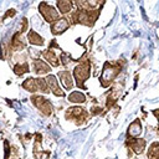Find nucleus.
Instances as JSON below:
<instances>
[{
  "label": "nucleus",
  "mask_w": 159,
  "mask_h": 159,
  "mask_svg": "<svg viewBox=\"0 0 159 159\" xmlns=\"http://www.w3.org/2000/svg\"><path fill=\"white\" fill-rule=\"evenodd\" d=\"M87 112L81 108V107H71L66 112V118L67 119H76L77 124H82L87 119Z\"/></svg>",
  "instance_id": "6"
},
{
  "label": "nucleus",
  "mask_w": 159,
  "mask_h": 159,
  "mask_svg": "<svg viewBox=\"0 0 159 159\" xmlns=\"http://www.w3.org/2000/svg\"><path fill=\"white\" fill-rule=\"evenodd\" d=\"M99 14V10H83V9H77L72 14V22L73 24H82L86 26H92Z\"/></svg>",
  "instance_id": "1"
},
{
  "label": "nucleus",
  "mask_w": 159,
  "mask_h": 159,
  "mask_svg": "<svg viewBox=\"0 0 159 159\" xmlns=\"http://www.w3.org/2000/svg\"><path fill=\"white\" fill-rule=\"evenodd\" d=\"M31 101H32V103L39 108V111L43 116H51V113H52V104H51L50 101H47L42 96H34V97H31Z\"/></svg>",
  "instance_id": "5"
},
{
  "label": "nucleus",
  "mask_w": 159,
  "mask_h": 159,
  "mask_svg": "<svg viewBox=\"0 0 159 159\" xmlns=\"http://www.w3.org/2000/svg\"><path fill=\"white\" fill-rule=\"evenodd\" d=\"M68 27H70V20L66 17H61L51 25V32L53 35H60V34L65 32Z\"/></svg>",
  "instance_id": "7"
},
{
  "label": "nucleus",
  "mask_w": 159,
  "mask_h": 159,
  "mask_svg": "<svg viewBox=\"0 0 159 159\" xmlns=\"http://www.w3.org/2000/svg\"><path fill=\"white\" fill-rule=\"evenodd\" d=\"M27 40L31 45H36V46H42L43 45V39L37 32H35L32 30L27 34Z\"/></svg>",
  "instance_id": "16"
},
{
  "label": "nucleus",
  "mask_w": 159,
  "mask_h": 159,
  "mask_svg": "<svg viewBox=\"0 0 159 159\" xmlns=\"http://www.w3.org/2000/svg\"><path fill=\"white\" fill-rule=\"evenodd\" d=\"M25 46H26V43H25V41L22 40V37H21V32H16V34L12 36V39H11L10 48H11L12 51H21V50L25 48Z\"/></svg>",
  "instance_id": "10"
},
{
  "label": "nucleus",
  "mask_w": 159,
  "mask_h": 159,
  "mask_svg": "<svg viewBox=\"0 0 159 159\" xmlns=\"http://www.w3.org/2000/svg\"><path fill=\"white\" fill-rule=\"evenodd\" d=\"M89 72H91V67H89V62L87 60H82L73 70V76L75 80L77 82V86L80 88H84V81L89 77Z\"/></svg>",
  "instance_id": "3"
},
{
  "label": "nucleus",
  "mask_w": 159,
  "mask_h": 159,
  "mask_svg": "<svg viewBox=\"0 0 159 159\" xmlns=\"http://www.w3.org/2000/svg\"><path fill=\"white\" fill-rule=\"evenodd\" d=\"M120 70H122V66L119 65V62H106L99 78L102 87H108L109 83L118 76Z\"/></svg>",
  "instance_id": "2"
},
{
  "label": "nucleus",
  "mask_w": 159,
  "mask_h": 159,
  "mask_svg": "<svg viewBox=\"0 0 159 159\" xmlns=\"http://www.w3.org/2000/svg\"><path fill=\"white\" fill-rule=\"evenodd\" d=\"M22 87L30 92H36L39 91L37 88V83H36V78H27L22 82Z\"/></svg>",
  "instance_id": "17"
},
{
  "label": "nucleus",
  "mask_w": 159,
  "mask_h": 159,
  "mask_svg": "<svg viewBox=\"0 0 159 159\" xmlns=\"http://www.w3.org/2000/svg\"><path fill=\"white\" fill-rule=\"evenodd\" d=\"M46 82H47V84H48L50 91H51L55 96H57V97H63V96H65V92L60 88L58 82H57V80H56V77H55L53 75H48V76L46 77Z\"/></svg>",
  "instance_id": "8"
},
{
  "label": "nucleus",
  "mask_w": 159,
  "mask_h": 159,
  "mask_svg": "<svg viewBox=\"0 0 159 159\" xmlns=\"http://www.w3.org/2000/svg\"><path fill=\"white\" fill-rule=\"evenodd\" d=\"M14 72H15V75H17V76H22L24 73L29 72V65H27L26 62L16 63L15 67H14Z\"/></svg>",
  "instance_id": "20"
},
{
  "label": "nucleus",
  "mask_w": 159,
  "mask_h": 159,
  "mask_svg": "<svg viewBox=\"0 0 159 159\" xmlns=\"http://www.w3.org/2000/svg\"><path fill=\"white\" fill-rule=\"evenodd\" d=\"M128 145L134 153L140 154V153H143V150L145 148V140L142 139V138H129L128 139Z\"/></svg>",
  "instance_id": "9"
},
{
  "label": "nucleus",
  "mask_w": 159,
  "mask_h": 159,
  "mask_svg": "<svg viewBox=\"0 0 159 159\" xmlns=\"http://www.w3.org/2000/svg\"><path fill=\"white\" fill-rule=\"evenodd\" d=\"M58 77H60V81L66 89H71L73 87V80H72L71 73L68 71H60Z\"/></svg>",
  "instance_id": "11"
},
{
  "label": "nucleus",
  "mask_w": 159,
  "mask_h": 159,
  "mask_svg": "<svg viewBox=\"0 0 159 159\" xmlns=\"http://www.w3.org/2000/svg\"><path fill=\"white\" fill-rule=\"evenodd\" d=\"M4 144H5V158H4V159H9V155H10V147H9V142H7V140H5V142H4Z\"/></svg>",
  "instance_id": "22"
},
{
  "label": "nucleus",
  "mask_w": 159,
  "mask_h": 159,
  "mask_svg": "<svg viewBox=\"0 0 159 159\" xmlns=\"http://www.w3.org/2000/svg\"><path fill=\"white\" fill-rule=\"evenodd\" d=\"M72 2L71 1H57V7H58V11L61 14H68L72 9Z\"/></svg>",
  "instance_id": "19"
},
{
  "label": "nucleus",
  "mask_w": 159,
  "mask_h": 159,
  "mask_svg": "<svg viewBox=\"0 0 159 159\" xmlns=\"http://www.w3.org/2000/svg\"><path fill=\"white\" fill-rule=\"evenodd\" d=\"M142 132V124L139 119H135L134 122L130 123L129 128H128V137L129 138H137Z\"/></svg>",
  "instance_id": "12"
},
{
  "label": "nucleus",
  "mask_w": 159,
  "mask_h": 159,
  "mask_svg": "<svg viewBox=\"0 0 159 159\" xmlns=\"http://www.w3.org/2000/svg\"><path fill=\"white\" fill-rule=\"evenodd\" d=\"M14 15H15V10H14V9H11V10H10V11H7V12H6V14H5V15H4V17H2V19H4V20H5V19H6V17H9V16H10V17H11V16H14Z\"/></svg>",
  "instance_id": "23"
},
{
  "label": "nucleus",
  "mask_w": 159,
  "mask_h": 159,
  "mask_svg": "<svg viewBox=\"0 0 159 159\" xmlns=\"http://www.w3.org/2000/svg\"><path fill=\"white\" fill-rule=\"evenodd\" d=\"M148 159H159V143H153L148 150Z\"/></svg>",
  "instance_id": "21"
},
{
  "label": "nucleus",
  "mask_w": 159,
  "mask_h": 159,
  "mask_svg": "<svg viewBox=\"0 0 159 159\" xmlns=\"http://www.w3.org/2000/svg\"><path fill=\"white\" fill-rule=\"evenodd\" d=\"M39 11L40 14L43 16V19L47 21V22H55L60 19V15H58V11L55 10L51 5H48L47 2H41L39 5Z\"/></svg>",
  "instance_id": "4"
},
{
  "label": "nucleus",
  "mask_w": 159,
  "mask_h": 159,
  "mask_svg": "<svg viewBox=\"0 0 159 159\" xmlns=\"http://www.w3.org/2000/svg\"><path fill=\"white\" fill-rule=\"evenodd\" d=\"M120 88H118V87H114V88H112L111 89V92H109V94H108V97H107V108H111L114 103H116V101L118 99V97H119V94H120Z\"/></svg>",
  "instance_id": "15"
},
{
  "label": "nucleus",
  "mask_w": 159,
  "mask_h": 159,
  "mask_svg": "<svg viewBox=\"0 0 159 159\" xmlns=\"http://www.w3.org/2000/svg\"><path fill=\"white\" fill-rule=\"evenodd\" d=\"M34 71L37 73V75H43V73H47L51 71L50 66L43 62L42 60H35L34 61Z\"/></svg>",
  "instance_id": "13"
},
{
  "label": "nucleus",
  "mask_w": 159,
  "mask_h": 159,
  "mask_svg": "<svg viewBox=\"0 0 159 159\" xmlns=\"http://www.w3.org/2000/svg\"><path fill=\"white\" fill-rule=\"evenodd\" d=\"M153 113L157 116V118H158V122H159V109H155V111H153Z\"/></svg>",
  "instance_id": "24"
},
{
  "label": "nucleus",
  "mask_w": 159,
  "mask_h": 159,
  "mask_svg": "<svg viewBox=\"0 0 159 159\" xmlns=\"http://www.w3.org/2000/svg\"><path fill=\"white\" fill-rule=\"evenodd\" d=\"M43 57H45V60L50 63V65H52V66H58L60 65V60L57 58V56L55 55V52H53V50L52 48H48V50H46V51H43Z\"/></svg>",
  "instance_id": "14"
},
{
  "label": "nucleus",
  "mask_w": 159,
  "mask_h": 159,
  "mask_svg": "<svg viewBox=\"0 0 159 159\" xmlns=\"http://www.w3.org/2000/svg\"><path fill=\"white\" fill-rule=\"evenodd\" d=\"M68 101L70 102H73V103H83L86 101V97H84L83 93H81L78 91H75V92H72L68 96Z\"/></svg>",
  "instance_id": "18"
}]
</instances>
